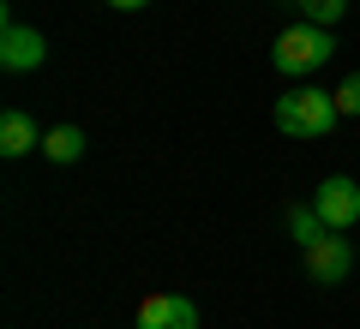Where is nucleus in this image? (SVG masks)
<instances>
[{
	"mask_svg": "<svg viewBox=\"0 0 360 329\" xmlns=\"http://www.w3.org/2000/svg\"><path fill=\"white\" fill-rule=\"evenodd\" d=\"M336 120H342L336 96H324L312 84H295L288 96H276V132H288V138H330Z\"/></svg>",
	"mask_w": 360,
	"mask_h": 329,
	"instance_id": "f257e3e1",
	"label": "nucleus"
},
{
	"mask_svg": "<svg viewBox=\"0 0 360 329\" xmlns=\"http://www.w3.org/2000/svg\"><path fill=\"white\" fill-rule=\"evenodd\" d=\"M336 54V42H330V30L324 25H288V30H276V48H270V60H276V72L283 78H312L324 60Z\"/></svg>",
	"mask_w": 360,
	"mask_h": 329,
	"instance_id": "f03ea898",
	"label": "nucleus"
},
{
	"mask_svg": "<svg viewBox=\"0 0 360 329\" xmlns=\"http://www.w3.org/2000/svg\"><path fill=\"white\" fill-rule=\"evenodd\" d=\"M312 210L324 215V228H330V234H348L360 222V186L348 174H330L319 192H312Z\"/></svg>",
	"mask_w": 360,
	"mask_h": 329,
	"instance_id": "7ed1b4c3",
	"label": "nucleus"
},
{
	"mask_svg": "<svg viewBox=\"0 0 360 329\" xmlns=\"http://www.w3.org/2000/svg\"><path fill=\"white\" fill-rule=\"evenodd\" d=\"M348 269H354V246L336 240V234H324V240L307 246V276L319 281V288H342Z\"/></svg>",
	"mask_w": 360,
	"mask_h": 329,
	"instance_id": "20e7f679",
	"label": "nucleus"
},
{
	"mask_svg": "<svg viewBox=\"0 0 360 329\" xmlns=\"http://www.w3.org/2000/svg\"><path fill=\"white\" fill-rule=\"evenodd\" d=\"M42 60H49L42 30H25L18 18H6V25H0V66H6V72H37Z\"/></svg>",
	"mask_w": 360,
	"mask_h": 329,
	"instance_id": "39448f33",
	"label": "nucleus"
},
{
	"mask_svg": "<svg viewBox=\"0 0 360 329\" xmlns=\"http://www.w3.org/2000/svg\"><path fill=\"white\" fill-rule=\"evenodd\" d=\"M139 329H198V305L180 293H144L139 300Z\"/></svg>",
	"mask_w": 360,
	"mask_h": 329,
	"instance_id": "423d86ee",
	"label": "nucleus"
},
{
	"mask_svg": "<svg viewBox=\"0 0 360 329\" xmlns=\"http://www.w3.org/2000/svg\"><path fill=\"white\" fill-rule=\"evenodd\" d=\"M30 150H42L37 120H30L25 108H6V114H0V156H30Z\"/></svg>",
	"mask_w": 360,
	"mask_h": 329,
	"instance_id": "0eeeda50",
	"label": "nucleus"
},
{
	"mask_svg": "<svg viewBox=\"0 0 360 329\" xmlns=\"http://www.w3.org/2000/svg\"><path fill=\"white\" fill-rule=\"evenodd\" d=\"M42 156H49V162H78V156H84V132L78 126H49L42 132Z\"/></svg>",
	"mask_w": 360,
	"mask_h": 329,
	"instance_id": "6e6552de",
	"label": "nucleus"
},
{
	"mask_svg": "<svg viewBox=\"0 0 360 329\" xmlns=\"http://www.w3.org/2000/svg\"><path fill=\"white\" fill-rule=\"evenodd\" d=\"M324 234L330 228H324V215L312 210V203H295V210H288V240H300V252H307L312 240H324Z\"/></svg>",
	"mask_w": 360,
	"mask_h": 329,
	"instance_id": "1a4fd4ad",
	"label": "nucleus"
},
{
	"mask_svg": "<svg viewBox=\"0 0 360 329\" xmlns=\"http://www.w3.org/2000/svg\"><path fill=\"white\" fill-rule=\"evenodd\" d=\"M295 6H300V18H307V25H324V30L348 13V0H295Z\"/></svg>",
	"mask_w": 360,
	"mask_h": 329,
	"instance_id": "9d476101",
	"label": "nucleus"
},
{
	"mask_svg": "<svg viewBox=\"0 0 360 329\" xmlns=\"http://www.w3.org/2000/svg\"><path fill=\"white\" fill-rule=\"evenodd\" d=\"M330 96H336V108H342V114H360V72H354V78H342Z\"/></svg>",
	"mask_w": 360,
	"mask_h": 329,
	"instance_id": "9b49d317",
	"label": "nucleus"
},
{
	"mask_svg": "<svg viewBox=\"0 0 360 329\" xmlns=\"http://www.w3.org/2000/svg\"><path fill=\"white\" fill-rule=\"evenodd\" d=\"M103 6H115V13H144L150 0H103Z\"/></svg>",
	"mask_w": 360,
	"mask_h": 329,
	"instance_id": "f8f14e48",
	"label": "nucleus"
}]
</instances>
